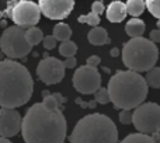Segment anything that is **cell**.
Returning a JSON list of instances; mask_svg holds the SVG:
<instances>
[{"instance_id":"cell-1","label":"cell","mask_w":160,"mask_h":143,"mask_svg":"<svg viewBox=\"0 0 160 143\" xmlns=\"http://www.w3.org/2000/svg\"><path fill=\"white\" fill-rule=\"evenodd\" d=\"M44 101L27 110L21 133L27 143H62L66 139L68 122L55 96L42 91Z\"/></svg>"},{"instance_id":"cell-2","label":"cell","mask_w":160,"mask_h":143,"mask_svg":"<svg viewBox=\"0 0 160 143\" xmlns=\"http://www.w3.org/2000/svg\"><path fill=\"white\" fill-rule=\"evenodd\" d=\"M34 93V80L24 65L13 59L0 61V107L27 104Z\"/></svg>"},{"instance_id":"cell-3","label":"cell","mask_w":160,"mask_h":143,"mask_svg":"<svg viewBox=\"0 0 160 143\" xmlns=\"http://www.w3.org/2000/svg\"><path fill=\"white\" fill-rule=\"evenodd\" d=\"M111 102L119 110H133L148 97L146 79L135 70H118L108 81Z\"/></svg>"},{"instance_id":"cell-4","label":"cell","mask_w":160,"mask_h":143,"mask_svg":"<svg viewBox=\"0 0 160 143\" xmlns=\"http://www.w3.org/2000/svg\"><path fill=\"white\" fill-rule=\"evenodd\" d=\"M69 141L72 143H115L118 142V129L107 115L90 114L75 125Z\"/></svg>"},{"instance_id":"cell-5","label":"cell","mask_w":160,"mask_h":143,"mask_svg":"<svg viewBox=\"0 0 160 143\" xmlns=\"http://www.w3.org/2000/svg\"><path fill=\"white\" fill-rule=\"evenodd\" d=\"M159 49L153 41L143 37H133L122 48V62L129 70L148 72L156 65Z\"/></svg>"},{"instance_id":"cell-6","label":"cell","mask_w":160,"mask_h":143,"mask_svg":"<svg viewBox=\"0 0 160 143\" xmlns=\"http://www.w3.org/2000/svg\"><path fill=\"white\" fill-rule=\"evenodd\" d=\"M0 49L7 58L21 59L25 58L32 49V45L25 39V30L20 25H13L3 31L0 37Z\"/></svg>"},{"instance_id":"cell-7","label":"cell","mask_w":160,"mask_h":143,"mask_svg":"<svg viewBox=\"0 0 160 143\" xmlns=\"http://www.w3.org/2000/svg\"><path fill=\"white\" fill-rule=\"evenodd\" d=\"M4 14L10 17L17 25L28 28L38 24L41 8L38 4L30 0H10L7 3Z\"/></svg>"},{"instance_id":"cell-8","label":"cell","mask_w":160,"mask_h":143,"mask_svg":"<svg viewBox=\"0 0 160 143\" xmlns=\"http://www.w3.org/2000/svg\"><path fill=\"white\" fill-rule=\"evenodd\" d=\"M132 124L139 132L153 135L160 131V105L156 102H142L132 112Z\"/></svg>"},{"instance_id":"cell-9","label":"cell","mask_w":160,"mask_h":143,"mask_svg":"<svg viewBox=\"0 0 160 143\" xmlns=\"http://www.w3.org/2000/svg\"><path fill=\"white\" fill-rule=\"evenodd\" d=\"M73 87L80 94H94L101 87V76L97 67L84 65L78 67L73 74Z\"/></svg>"},{"instance_id":"cell-10","label":"cell","mask_w":160,"mask_h":143,"mask_svg":"<svg viewBox=\"0 0 160 143\" xmlns=\"http://www.w3.org/2000/svg\"><path fill=\"white\" fill-rule=\"evenodd\" d=\"M65 63L52 56H47L39 62L37 67V76L45 84H56L61 83L65 77Z\"/></svg>"},{"instance_id":"cell-11","label":"cell","mask_w":160,"mask_h":143,"mask_svg":"<svg viewBox=\"0 0 160 143\" xmlns=\"http://www.w3.org/2000/svg\"><path fill=\"white\" fill-rule=\"evenodd\" d=\"M41 13L51 20H63L72 13L75 0H39Z\"/></svg>"},{"instance_id":"cell-12","label":"cell","mask_w":160,"mask_h":143,"mask_svg":"<svg viewBox=\"0 0 160 143\" xmlns=\"http://www.w3.org/2000/svg\"><path fill=\"white\" fill-rule=\"evenodd\" d=\"M22 118L14 108L2 107L0 110V135L4 138H13L21 131Z\"/></svg>"},{"instance_id":"cell-13","label":"cell","mask_w":160,"mask_h":143,"mask_svg":"<svg viewBox=\"0 0 160 143\" xmlns=\"http://www.w3.org/2000/svg\"><path fill=\"white\" fill-rule=\"evenodd\" d=\"M127 14V3H122L119 0L110 3V6L107 7V11H105L107 20L111 22H121L122 20H125Z\"/></svg>"},{"instance_id":"cell-14","label":"cell","mask_w":160,"mask_h":143,"mask_svg":"<svg viewBox=\"0 0 160 143\" xmlns=\"http://www.w3.org/2000/svg\"><path fill=\"white\" fill-rule=\"evenodd\" d=\"M87 39L91 45H97V47H100V45H105V44L110 42L107 30L102 28V27H98V25L93 27L90 31H88Z\"/></svg>"},{"instance_id":"cell-15","label":"cell","mask_w":160,"mask_h":143,"mask_svg":"<svg viewBox=\"0 0 160 143\" xmlns=\"http://www.w3.org/2000/svg\"><path fill=\"white\" fill-rule=\"evenodd\" d=\"M145 30H146V25H145V22L142 21V20H139L138 17H133V18L129 20V21L127 22V25H125V31H127V34L131 38H133V37H142Z\"/></svg>"},{"instance_id":"cell-16","label":"cell","mask_w":160,"mask_h":143,"mask_svg":"<svg viewBox=\"0 0 160 143\" xmlns=\"http://www.w3.org/2000/svg\"><path fill=\"white\" fill-rule=\"evenodd\" d=\"M146 8V3L143 0H128L127 2V11L132 17H139Z\"/></svg>"},{"instance_id":"cell-17","label":"cell","mask_w":160,"mask_h":143,"mask_svg":"<svg viewBox=\"0 0 160 143\" xmlns=\"http://www.w3.org/2000/svg\"><path fill=\"white\" fill-rule=\"evenodd\" d=\"M25 39H27L32 47H35V45H38L39 42L44 39V34H42V31L39 30V28L32 25V27H28L27 30H25Z\"/></svg>"},{"instance_id":"cell-18","label":"cell","mask_w":160,"mask_h":143,"mask_svg":"<svg viewBox=\"0 0 160 143\" xmlns=\"http://www.w3.org/2000/svg\"><path fill=\"white\" fill-rule=\"evenodd\" d=\"M53 35L58 41H66V39H70V37H72V30L65 22H58L53 28Z\"/></svg>"},{"instance_id":"cell-19","label":"cell","mask_w":160,"mask_h":143,"mask_svg":"<svg viewBox=\"0 0 160 143\" xmlns=\"http://www.w3.org/2000/svg\"><path fill=\"white\" fill-rule=\"evenodd\" d=\"M122 142L124 143H153L155 139H153V136L138 131L136 133H132V135H128L127 138H124Z\"/></svg>"},{"instance_id":"cell-20","label":"cell","mask_w":160,"mask_h":143,"mask_svg":"<svg viewBox=\"0 0 160 143\" xmlns=\"http://www.w3.org/2000/svg\"><path fill=\"white\" fill-rule=\"evenodd\" d=\"M146 83L149 87L152 88H160V67L153 66L152 69H149L146 72Z\"/></svg>"},{"instance_id":"cell-21","label":"cell","mask_w":160,"mask_h":143,"mask_svg":"<svg viewBox=\"0 0 160 143\" xmlns=\"http://www.w3.org/2000/svg\"><path fill=\"white\" fill-rule=\"evenodd\" d=\"M78 52V45L75 44L70 39H66V41H62L61 47H59V53L65 58L68 56H75V53Z\"/></svg>"},{"instance_id":"cell-22","label":"cell","mask_w":160,"mask_h":143,"mask_svg":"<svg viewBox=\"0 0 160 143\" xmlns=\"http://www.w3.org/2000/svg\"><path fill=\"white\" fill-rule=\"evenodd\" d=\"M78 21L79 22H84V24H88V25H91V27H96V25H98L100 24V14H96V13H88V14H86V16H80L79 18H78Z\"/></svg>"},{"instance_id":"cell-23","label":"cell","mask_w":160,"mask_h":143,"mask_svg":"<svg viewBox=\"0 0 160 143\" xmlns=\"http://www.w3.org/2000/svg\"><path fill=\"white\" fill-rule=\"evenodd\" d=\"M94 100H96V102H98V104H108V102L111 101L110 98V93H108V88H104V87H100L98 90L94 93Z\"/></svg>"},{"instance_id":"cell-24","label":"cell","mask_w":160,"mask_h":143,"mask_svg":"<svg viewBox=\"0 0 160 143\" xmlns=\"http://www.w3.org/2000/svg\"><path fill=\"white\" fill-rule=\"evenodd\" d=\"M146 8L153 17L160 20V0H146Z\"/></svg>"},{"instance_id":"cell-25","label":"cell","mask_w":160,"mask_h":143,"mask_svg":"<svg viewBox=\"0 0 160 143\" xmlns=\"http://www.w3.org/2000/svg\"><path fill=\"white\" fill-rule=\"evenodd\" d=\"M119 122L122 125H129L132 124V112L129 110H122L119 112Z\"/></svg>"},{"instance_id":"cell-26","label":"cell","mask_w":160,"mask_h":143,"mask_svg":"<svg viewBox=\"0 0 160 143\" xmlns=\"http://www.w3.org/2000/svg\"><path fill=\"white\" fill-rule=\"evenodd\" d=\"M42 44H44V48L45 49H53V48L56 47V42H58V39L55 38V35H48V37H44V39H42Z\"/></svg>"},{"instance_id":"cell-27","label":"cell","mask_w":160,"mask_h":143,"mask_svg":"<svg viewBox=\"0 0 160 143\" xmlns=\"http://www.w3.org/2000/svg\"><path fill=\"white\" fill-rule=\"evenodd\" d=\"M104 10H105V7H104L101 0H97V2H94L93 4H91V11L96 14H100V16H101V14L104 13Z\"/></svg>"},{"instance_id":"cell-28","label":"cell","mask_w":160,"mask_h":143,"mask_svg":"<svg viewBox=\"0 0 160 143\" xmlns=\"http://www.w3.org/2000/svg\"><path fill=\"white\" fill-rule=\"evenodd\" d=\"M100 63H101V59H100V56L93 55V56H90V58H87V65H90V66L97 67Z\"/></svg>"},{"instance_id":"cell-29","label":"cell","mask_w":160,"mask_h":143,"mask_svg":"<svg viewBox=\"0 0 160 143\" xmlns=\"http://www.w3.org/2000/svg\"><path fill=\"white\" fill-rule=\"evenodd\" d=\"M63 63H65V66H66V69H73V67L76 66L75 56H68V58L63 61Z\"/></svg>"},{"instance_id":"cell-30","label":"cell","mask_w":160,"mask_h":143,"mask_svg":"<svg viewBox=\"0 0 160 143\" xmlns=\"http://www.w3.org/2000/svg\"><path fill=\"white\" fill-rule=\"evenodd\" d=\"M149 39H150V41H153L155 44H158V42H160V28H158V30L150 31Z\"/></svg>"},{"instance_id":"cell-31","label":"cell","mask_w":160,"mask_h":143,"mask_svg":"<svg viewBox=\"0 0 160 143\" xmlns=\"http://www.w3.org/2000/svg\"><path fill=\"white\" fill-rule=\"evenodd\" d=\"M53 96H55V98H56V101H58L59 107H62V105L65 104V101H66V98H65V97L62 96V94H59V93H55Z\"/></svg>"},{"instance_id":"cell-32","label":"cell","mask_w":160,"mask_h":143,"mask_svg":"<svg viewBox=\"0 0 160 143\" xmlns=\"http://www.w3.org/2000/svg\"><path fill=\"white\" fill-rule=\"evenodd\" d=\"M111 56H112V58H117V56L119 55V51H118V48H114V49H111Z\"/></svg>"},{"instance_id":"cell-33","label":"cell","mask_w":160,"mask_h":143,"mask_svg":"<svg viewBox=\"0 0 160 143\" xmlns=\"http://www.w3.org/2000/svg\"><path fill=\"white\" fill-rule=\"evenodd\" d=\"M153 139H155V142H160V131L153 133Z\"/></svg>"},{"instance_id":"cell-34","label":"cell","mask_w":160,"mask_h":143,"mask_svg":"<svg viewBox=\"0 0 160 143\" xmlns=\"http://www.w3.org/2000/svg\"><path fill=\"white\" fill-rule=\"evenodd\" d=\"M0 143H8V138H4V136L0 135Z\"/></svg>"},{"instance_id":"cell-35","label":"cell","mask_w":160,"mask_h":143,"mask_svg":"<svg viewBox=\"0 0 160 143\" xmlns=\"http://www.w3.org/2000/svg\"><path fill=\"white\" fill-rule=\"evenodd\" d=\"M3 56H4V53H3V51L0 49V61H2V59H3Z\"/></svg>"},{"instance_id":"cell-36","label":"cell","mask_w":160,"mask_h":143,"mask_svg":"<svg viewBox=\"0 0 160 143\" xmlns=\"http://www.w3.org/2000/svg\"><path fill=\"white\" fill-rule=\"evenodd\" d=\"M158 28H160V20H158Z\"/></svg>"},{"instance_id":"cell-37","label":"cell","mask_w":160,"mask_h":143,"mask_svg":"<svg viewBox=\"0 0 160 143\" xmlns=\"http://www.w3.org/2000/svg\"><path fill=\"white\" fill-rule=\"evenodd\" d=\"M2 17H3V13H2V11H0V20H2Z\"/></svg>"}]
</instances>
